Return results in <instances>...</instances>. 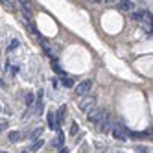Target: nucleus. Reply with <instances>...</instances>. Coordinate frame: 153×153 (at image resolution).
Masks as SVG:
<instances>
[{
  "label": "nucleus",
  "mask_w": 153,
  "mask_h": 153,
  "mask_svg": "<svg viewBox=\"0 0 153 153\" xmlns=\"http://www.w3.org/2000/svg\"><path fill=\"white\" fill-rule=\"evenodd\" d=\"M102 114H103V111H102V109H96V107H92L91 111H89V122H92V124H98V122H100V118H102Z\"/></svg>",
  "instance_id": "obj_3"
},
{
  "label": "nucleus",
  "mask_w": 153,
  "mask_h": 153,
  "mask_svg": "<svg viewBox=\"0 0 153 153\" xmlns=\"http://www.w3.org/2000/svg\"><path fill=\"white\" fill-rule=\"evenodd\" d=\"M26 103L28 105H33V94H28L26 96Z\"/></svg>",
  "instance_id": "obj_19"
},
{
  "label": "nucleus",
  "mask_w": 153,
  "mask_h": 153,
  "mask_svg": "<svg viewBox=\"0 0 153 153\" xmlns=\"http://www.w3.org/2000/svg\"><path fill=\"white\" fill-rule=\"evenodd\" d=\"M100 129L102 131H111V127H113V122H111V116H109V114H102V118H100Z\"/></svg>",
  "instance_id": "obj_4"
},
{
  "label": "nucleus",
  "mask_w": 153,
  "mask_h": 153,
  "mask_svg": "<svg viewBox=\"0 0 153 153\" xmlns=\"http://www.w3.org/2000/svg\"><path fill=\"white\" fill-rule=\"evenodd\" d=\"M144 13L146 11H135L133 15H131V19H133V20H142V19H144Z\"/></svg>",
  "instance_id": "obj_14"
},
{
  "label": "nucleus",
  "mask_w": 153,
  "mask_h": 153,
  "mask_svg": "<svg viewBox=\"0 0 153 153\" xmlns=\"http://www.w3.org/2000/svg\"><path fill=\"white\" fill-rule=\"evenodd\" d=\"M78 129H79V127H78V124H72V127H70V133H72V135H76V133H78Z\"/></svg>",
  "instance_id": "obj_20"
},
{
  "label": "nucleus",
  "mask_w": 153,
  "mask_h": 153,
  "mask_svg": "<svg viewBox=\"0 0 153 153\" xmlns=\"http://www.w3.org/2000/svg\"><path fill=\"white\" fill-rule=\"evenodd\" d=\"M41 113H42V92H39L37 103H35V114H41Z\"/></svg>",
  "instance_id": "obj_9"
},
{
  "label": "nucleus",
  "mask_w": 153,
  "mask_h": 153,
  "mask_svg": "<svg viewBox=\"0 0 153 153\" xmlns=\"http://www.w3.org/2000/svg\"><path fill=\"white\" fill-rule=\"evenodd\" d=\"M102 2H105V4H113L114 0H102Z\"/></svg>",
  "instance_id": "obj_24"
},
{
  "label": "nucleus",
  "mask_w": 153,
  "mask_h": 153,
  "mask_svg": "<svg viewBox=\"0 0 153 153\" xmlns=\"http://www.w3.org/2000/svg\"><path fill=\"white\" fill-rule=\"evenodd\" d=\"M65 113H67V107H61V109H59V113H57V118H56V122H57V127H59V124H63Z\"/></svg>",
  "instance_id": "obj_11"
},
{
  "label": "nucleus",
  "mask_w": 153,
  "mask_h": 153,
  "mask_svg": "<svg viewBox=\"0 0 153 153\" xmlns=\"http://www.w3.org/2000/svg\"><path fill=\"white\" fill-rule=\"evenodd\" d=\"M91 2H94V4H100V2H102V0H91Z\"/></svg>",
  "instance_id": "obj_25"
},
{
  "label": "nucleus",
  "mask_w": 153,
  "mask_h": 153,
  "mask_svg": "<svg viewBox=\"0 0 153 153\" xmlns=\"http://www.w3.org/2000/svg\"><path fill=\"white\" fill-rule=\"evenodd\" d=\"M41 135H42V127H37V129H33V131L28 135V138H30V140H37Z\"/></svg>",
  "instance_id": "obj_10"
},
{
  "label": "nucleus",
  "mask_w": 153,
  "mask_h": 153,
  "mask_svg": "<svg viewBox=\"0 0 153 153\" xmlns=\"http://www.w3.org/2000/svg\"><path fill=\"white\" fill-rule=\"evenodd\" d=\"M91 87H92V83L89 81V79H87V81H81L78 87H76V94H87V92H89L91 91Z\"/></svg>",
  "instance_id": "obj_5"
},
{
  "label": "nucleus",
  "mask_w": 153,
  "mask_h": 153,
  "mask_svg": "<svg viewBox=\"0 0 153 153\" xmlns=\"http://www.w3.org/2000/svg\"><path fill=\"white\" fill-rule=\"evenodd\" d=\"M19 4H20V7H22L24 13H30V15H31V7H33L31 0H19Z\"/></svg>",
  "instance_id": "obj_7"
},
{
  "label": "nucleus",
  "mask_w": 153,
  "mask_h": 153,
  "mask_svg": "<svg viewBox=\"0 0 153 153\" xmlns=\"http://www.w3.org/2000/svg\"><path fill=\"white\" fill-rule=\"evenodd\" d=\"M7 126H9V124H7V120H0V133H2V131H6Z\"/></svg>",
  "instance_id": "obj_17"
},
{
  "label": "nucleus",
  "mask_w": 153,
  "mask_h": 153,
  "mask_svg": "<svg viewBox=\"0 0 153 153\" xmlns=\"http://www.w3.org/2000/svg\"><path fill=\"white\" fill-rule=\"evenodd\" d=\"M46 120H48V127L50 129H57V122H56V114H53V113H48Z\"/></svg>",
  "instance_id": "obj_8"
},
{
  "label": "nucleus",
  "mask_w": 153,
  "mask_h": 153,
  "mask_svg": "<svg viewBox=\"0 0 153 153\" xmlns=\"http://www.w3.org/2000/svg\"><path fill=\"white\" fill-rule=\"evenodd\" d=\"M63 85H65V87H74V79H72V78H65V79H63Z\"/></svg>",
  "instance_id": "obj_16"
},
{
  "label": "nucleus",
  "mask_w": 153,
  "mask_h": 153,
  "mask_svg": "<svg viewBox=\"0 0 153 153\" xmlns=\"http://www.w3.org/2000/svg\"><path fill=\"white\" fill-rule=\"evenodd\" d=\"M137 151H138V153H146V151H148V148H144V146H138V148H137Z\"/></svg>",
  "instance_id": "obj_22"
},
{
  "label": "nucleus",
  "mask_w": 153,
  "mask_h": 153,
  "mask_svg": "<svg viewBox=\"0 0 153 153\" xmlns=\"http://www.w3.org/2000/svg\"><path fill=\"white\" fill-rule=\"evenodd\" d=\"M63 142H65V135H63V133H59V135H57V138H56V146H63Z\"/></svg>",
  "instance_id": "obj_15"
},
{
  "label": "nucleus",
  "mask_w": 153,
  "mask_h": 153,
  "mask_svg": "<svg viewBox=\"0 0 153 153\" xmlns=\"http://www.w3.org/2000/svg\"><path fill=\"white\" fill-rule=\"evenodd\" d=\"M118 7H120V11H133V9H135V4L131 2V0H120Z\"/></svg>",
  "instance_id": "obj_6"
},
{
  "label": "nucleus",
  "mask_w": 153,
  "mask_h": 153,
  "mask_svg": "<svg viewBox=\"0 0 153 153\" xmlns=\"http://www.w3.org/2000/svg\"><path fill=\"white\" fill-rule=\"evenodd\" d=\"M92 107H96V98H92V96L83 98L81 103H79V109H81V111H85V113H89Z\"/></svg>",
  "instance_id": "obj_1"
},
{
  "label": "nucleus",
  "mask_w": 153,
  "mask_h": 153,
  "mask_svg": "<svg viewBox=\"0 0 153 153\" xmlns=\"http://www.w3.org/2000/svg\"><path fill=\"white\" fill-rule=\"evenodd\" d=\"M53 70H56V72H57V74H59V76H65V72H63V70H61V67H59V65H57V63H56V61H53Z\"/></svg>",
  "instance_id": "obj_18"
},
{
  "label": "nucleus",
  "mask_w": 153,
  "mask_h": 153,
  "mask_svg": "<svg viewBox=\"0 0 153 153\" xmlns=\"http://www.w3.org/2000/svg\"><path fill=\"white\" fill-rule=\"evenodd\" d=\"M17 46H19V41L15 39V41H11V46H9V50H15Z\"/></svg>",
  "instance_id": "obj_21"
},
{
  "label": "nucleus",
  "mask_w": 153,
  "mask_h": 153,
  "mask_svg": "<svg viewBox=\"0 0 153 153\" xmlns=\"http://www.w3.org/2000/svg\"><path fill=\"white\" fill-rule=\"evenodd\" d=\"M41 148H42V140H35V144L31 146V148H30L28 151H39Z\"/></svg>",
  "instance_id": "obj_13"
},
{
  "label": "nucleus",
  "mask_w": 153,
  "mask_h": 153,
  "mask_svg": "<svg viewBox=\"0 0 153 153\" xmlns=\"http://www.w3.org/2000/svg\"><path fill=\"white\" fill-rule=\"evenodd\" d=\"M0 2H2L4 6H7V7H11V0H0Z\"/></svg>",
  "instance_id": "obj_23"
},
{
  "label": "nucleus",
  "mask_w": 153,
  "mask_h": 153,
  "mask_svg": "<svg viewBox=\"0 0 153 153\" xmlns=\"http://www.w3.org/2000/svg\"><path fill=\"white\" fill-rule=\"evenodd\" d=\"M111 133H113V137L118 138V140H126V138H127V137H126V129L120 126V124H116V126L111 127Z\"/></svg>",
  "instance_id": "obj_2"
},
{
  "label": "nucleus",
  "mask_w": 153,
  "mask_h": 153,
  "mask_svg": "<svg viewBox=\"0 0 153 153\" xmlns=\"http://www.w3.org/2000/svg\"><path fill=\"white\" fill-rule=\"evenodd\" d=\"M20 138H22V135H20L19 131H11V133H9V140L11 142H19Z\"/></svg>",
  "instance_id": "obj_12"
}]
</instances>
